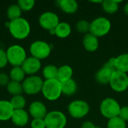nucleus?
Wrapping results in <instances>:
<instances>
[{
    "mask_svg": "<svg viewBox=\"0 0 128 128\" xmlns=\"http://www.w3.org/2000/svg\"><path fill=\"white\" fill-rule=\"evenodd\" d=\"M109 84L111 88L117 93L125 92L128 88V74L115 70L112 74Z\"/></svg>",
    "mask_w": 128,
    "mask_h": 128,
    "instance_id": "obj_10",
    "label": "nucleus"
},
{
    "mask_svg": "<svg viewBox=\"0 0 128 128\" xmlns=\"http://www.w3.org/2000/svg\"><path fill=\"white\" fill-rule=\"evenodd\" d=\"M31 128H46V124L44 119L33 118L30 124Z\"/></svg>",
    "mask_w": 128,
    "mask_h": 128,
    "instance_id": "obj_32",
    "label": "nucleus"
},
{
    "mask_svg": "<svg viewBox=\"0 0 128 128\" xmlns=\"http://www.w3.org/2000/svg\"><path fill=\"white\" fill-rule=\"evenodd\" d=\"M8 64L6 51L0 47V69L4 68Z\"/></svg>",
    "mask_w": 128,
    "mask_h": 128,
    "instance_id": "obj_33",
    "label": "nucleus"
},
{
    "mask_svg": "<svg viewBox=\"0 0 128 128\" xmlns=\"http://www.w3.org/2000/svg\"><path fill=\"white\" fill-rule=\"evenodd\" d=\"M121 106L118 102L112 98H106L104 99L100 105V112L101 115L109 119L118 117L121 110Z\"/></svg>",
    "mask_w": 128,
    "mask_h": 128,
    "instance_id": "obj_5",
    "label": "nucleus"
},
{
    "mask_svg": "<svg viewBox=\"0 0 128 128\" xmlns=\"http://www.w3.org/2000/svg\"><path fill=\"white\" fill-rule=\"evenodd\" d=\"M38 22L41 28L50 32L55 29L60 21L58 16L56 13L52 11H46L40 14Z\"/></svg>",
    "mask_w": 128,
    "mask_h": 128,
    "instance_id": "obj_11",
    "label": "nucleus"
},
{
    "mask_svg": "<svg viewBox=\"0 0 128 128\" xmlns=\"http://www.w3.org/2000/svg\"><path fill=\"white\" fill-rule=\"evenodd\" d=\"M10 102L14 110H22L26 105V100L22 94L13 96Z\"/></svg>",
    "mask_w": 128,
    "mask_h": 128,
    "instance_id": "obj_28",
    "label": "nucleus"
},
{
    "mask_svg": "<svg viewBox=\"0 0 128 128\" xmlns=\"http://www.w3.org/2000/svg\"><path fill=\"white\" fill-rule=\"evenodd\" d=\"M71 26L67 22H60L55 28V35L61 39L68 38L71 34Z\"/></svg>",
    "mask_w": 128,
    "mask_h": 128,
    "instance_id": "obj_19",
    "label": "nucleus"
},
{
    "mask_svg": "<svg viewBox=\"0 0 128 128\" xmlns=\"http://www.w3.org/2000/svg\"><path fill=\"white\" fill-rule=\"evenodd\" d=\"M82 45L86 51L90 52H95L99 47V39L92 34L88 33L82 38Z\"/></svg>",
    "mask_w": 128,
    "mask_h": 128,
    "instance_id": "obj_15",
    "label": "nucleus"
},
{
    "mask_svg": "<svg viewBox=\"0 0 128 128\" xmlns=\"http://www.w3.org/2000/svg\"><path fill=\"white\" fill-rule=\"evenodd\" d=\"M28 113L33 118L44 119L48 112L46 105L43 102L40 100H35L30 104Z\"/></svg>",
    "mask_w": 128,
    "mask_h": 128,
    "instance_id": "obj_13",
    "label": "nucleus"
},
{
    "mask_svg": "<svg viewBox=\"0 0 128 128\" xmlns=\"http://www.w3.org/2000/svg\"></svg>",
    "mask_w": 128,
    "mask_h": 128,
    "instance_id": "obj_40",
    "label": "nucleus"
},
{
    "mask_svg": "<svg viewBox=\"0 0 128 128\" xmlns=\"http://www.w3.org/2000/svg\"><path fill=\"white\" fill-rule=\"evenodd\" d=\"M60 9L67 14H75L79 8V4L75 0H59L57 2Z\"/></svg>",
    "mask_w": 128,
    "mask_h": 128,
    "instance_id": "obj_17",
    "label": "nucleus"
},
{
    "mask_svg": "<svg viewBox=\"0 0 128 128\" xmlns=\"http://www.w3.org/2000/svg\"><path fill=\"white\" fill-rule=\"evenodd\" d=\"M51 46L44 40H35L32 42L29 47L31 56L34 57L40 61L48 58L51 54Z\"/></svg>",
    "mask_w": 128,
    "mask_h": 128,
    "instance_id": "obj_7",
    "label": "nucleus"
},
{
    "mask_svg": "<svg viewBox=\"0 0 128 128\" xmlns=\"http://www.w3.org/2000/svg\"><path fill=\"white\" fill-rule=\"evenodd\" d=\"M114 70H112L107 68L102 67L95 74V80L100 85H107L110 83L111 76Z\"/></svg>",
    "mask_w": 128,
    "mask_h": 128,
    "instance_id": "obj_18",
    "label": "nucleus"
},
{
    "mask_svg": "<svg viewBox=\"0 0 128 128\" xmlns=\"http://www.w3.org/2000/svg\"><path fill=\"white\" fill-rule=\"evenodd\" d=\"M118 117L124 121L126 123L128 122V106H124L121 107V110Z\"/></svg>",
    "mask_w": 128,
    "mask_h": 128,
    "instance_id": "obj_34",
    "label": "nucleus"
},
{
    "mask_svg": "<svg viewBox=\"0 0 128 128\" xmlns=\"http://www.w3.org/2000/svg\"><path fill=\"white\" fill-rule=\"evenodd\" d=\"M10 120L17 127H25L29 122V113L24 109L14 110Z\"/></svg>",
    "mask_w": 128,
    "mask_h": 128,
    "instance_id": "obj_14",
    "label": "nucleus"
},
{
    "mask_svg": "<svg viewBox=\"0 0 128 128\" xmlns=\"http://www.w3.org/2000/svg\"><path fill=\"white\" fill-rule=\"evenodd\" d=\"M62 93L65 96H72L77 91V84L73 79L61 82Z\"/></svg>",
    "mask_w": 128,
    "mask_h": 128,
    "instance_id": "obj_21",
    "label": "nucleus"
},
{
    "mask_svg": "<svg viewBox=\"0 0 128 128\" xmlns=\"http://www.w3.org/2000/svg\"><path fill=\"white\" fill-rule=\"evenodd\" d=\"M76 29L82 34H88L90 31V22L86 20H80L76 24Z\"/></svg>",
    "mask_w": 128,
    "mask_h": 128,
    "instance_id": "obj_30",
    "label": "nucleus"
},
{
    "mask_svg": "<svg viewBox=\"0 0 128 128\" xmlns=\"http://www.w3.org/2000/svg\"><path fill=\"white\" fill-rule=\"evenodd\" d=\"M89 104L83 100H75L71 101L68 106V112L69 115L76 119H80L89 113Z\"/></svg>",
    "mask_w": 128,
    "mask_h": 128,
    "instance_id": "obj_6",
    "label": "nucleus"
},
{
    "mask_svg": "<svg viewBox=\"0 0 128 128\" xmlns=\"http://www.w3.org/2000/svg\"><path fill=\"white\" fill-rule=\"evenodd\" d=\"M104 67L105 68H107L112 70H116V67H115V57H112V58H110L104 65Z\"/></svg>",
    "mask_w": 128,
    "mask_h": 128,
    "instance_id": "obj_36",
    "label": "nucleus"
},
{
    "mask_svg": "<svg viewBox=\"0 0 128 128\" xmlns=\"http://www.w3.org/2000/svg\"><path fill=\"white\" fill-rule=\"evenodd\" d=\"M22 85L23 92L25 94L28 95H34L41 92L44 80L41 79V77L36 75L29 76L25 78L22 82Z\"/></svg>",
    "mask_w": 128,
    "mask_h": 128,
    "instance_id": "obj_8",
    "label": "nucleus"
},
{
    "mask_svg": "<svg viewBox=\"0 0 128 128\" xmlns=\"http://www.w3.org/2000/svg\"><path fill=\"white\" fill-rule=\"evenodd\" d=\"M121 2L122 1L117 0H104L101 4V7L106 14H114L118 10L119 3Z\"/></svg>",
    "mask_w": 128,
    "mask_h": 128,
    "instance_id": "obj_23",
    "label": "nucleus"
},
{
    "mask_svg": "<svg viewBox=\"0 0 128 128\" xmlns=\"http://www.w3.org/2000/svg\"><path fill=\"white\" fill-rule=\"evenodd\" d=\"M14 109L10 100H0V121L7 122L11 119Z\"/></svg>",
    "mask_w": 128,
    "mask_h": 128,
    "instance_id": "obj_16",
    "label": "nucleus"
},
{
    "mask_svg": "<svg viewBox=\"0 0 128 128\" xmlns=\"http://www.w3.org/2000/svg\"><path fill=\"white\" fill-rule=\"evenodd\" d=\"M25 75L26 74L22 67H13L9 72L10 80L18 82H23V80H25Z\"/></svg>",
    "mask_w": 128,
    "mask_h": 128,
    "instance_id": "obj_24",
    "label": "nucleus"
},
{
    "mask_svg": "<svg viewBox=\"0 0 128 128\" xmlns=\"http://www.w3.org/2000/svg\"><path fill=\"white\" fill-rule=\"evenodd\" d=\"M107 128H127V124L118 116L108 120Z\"/></svg>",
    "mask_w": 128,
    "mask_h": 128,
    "instance_id": "obj_29",
    "label": "nucleus"
},
{
    "mask_svg": "<svg viewBox=\"0 0 128 128\" xmlns=\"http://www.w3.org/2000/svg\"><path fill=\"white\" fill-rule=\"evenodd\" d=\"M73 74H74L73 68L68 64H64L58 68L57 80L60 82H62L72 79Z\"/></svg>",
    "mask_w": 128,
    "mask_h": 128,
    "instance_id": "obj_22",
    "label": "nucleus"
},
{
    "mask_svg": "<svg viewBox=\"0 0 128 128\" xmlns=\"http://www.w3.org/2000/svg\"><path fill=\"white\" fill-rule=\"evenodd\" d=\"M92 3H97V4H102L103 1H90Z\"/></svg>",
    "mask_w": 128,
    "mask_h": 128,
    "instance_id": "obj_39",
    "label": "nucleus"
},
{
    "mask_svg": "<svg viewBox=\"0 0 128 128\" xmlns=\"http://www.w3.org/2000/svg\"><path fill=\"white\" fill-rule=\"evenodd\" d=\"M6 88L8 92L13 96L22 94V93L23 92L22 82H18L10 80L8 85L6 86Z\"/></svg>",
    "mask_w": 128,
    "mask_h": 128,
    "instance_id": "obj_27",
    "label": "nucleus"
},
{
    "mask_svg": "<svg viewBox=\"0 0 128 128\" xmlns=\"http://www.w3.org/2000/svg\"><path fill=\"white\" fill-rule=\"evenodd\" d=\"M21 67L26 74L33 76L40 70L41 61L32 56L27 57Z\"/></svg>",
    "mask_w": 128,
    "mask_h": 128,
    "instance_id": "obj_12",
    "label": "nucleus"
},
{
    "mask_svg": "<svg viewBox=\"0 0 128 128\" xmlns=\"http://www.w3.org/2000/svg\"><path fill=\"white\" fill-rule=\"evenodd\" d=\"M46 128H64L67 125V117L61 111L48 112L44 118Z\"/></svg>",
    "mask_w": 128,
    "mask_h": 128,
    "instance_id": "obj_9",
    "label": "nucleus"
},
{
    "mask_svg": "<svg viewBox=\"0 0 128 128\" xmlns=\"http://www.w3.org/2000/svg\"><path fill=\"white\" fill-rule=\"evenodd\" d=\"M111 28L112 23L108 18L104 16H99L90 22L89 33L99 38L108 34L111 30Z\"/></svg>",
    "mask_w": 128,
    "mask_h": 128,
    "instance_id": "obj_2",
    "label": "nucleus"
},
{
    "mask_svg": "<svg viewBox=\"0 0 128 128\" xmlns=\"http://www.w3.org/2000/svg\"><path fill=\"white\" fill-rule=\"evenodd\" d=\"M16 4L22 11H29L34 8L35 2L34 0H19Z\"/></svg>",
    "mask_w": 128,
    "mask_h": 128,
    "instance_id": "obj_31",
    "label": "nucleus"
},
{
    "mask_svg": "<svg viewBox=\"0 0 128 128\" xmlns=\"http://www.w3.org/2000/svg\"><path fill=\"white\" fill-rule=\"evenodd\" d=\"M58 68L54 64H47L43 69V76L45 80H56L58 76Z\"/></svg>",
    "mask_w": 128,
    "mask_h": 128,
    "instance_id": "obj_25",
    "label": "nucleus"
},
{
    "mask_svg": "<svg viewBox=\"0 0 128 128\" xmlns=\"http://www.w3.org/2000/svg\"><path fill=\"white\" fill-rule=\"evenodd\" d=\"M22 10L17 4H12L8 7L7 10V16L9 21H12L22 17Z\"/></svg>",
    "mask_w": 128,
    "mask_h": 128,
    "instance_id": "obj_26",
    "label": "nucleus"
},
{
    "mask_svg": "<svg viewBox=\"0 0 128 128\" xmlns=\"http://www.w3.org/2000/svg\"><path fill=\"white\" fill-rule=\"evenodd\" d=\"M124 12L126 15H128V2H127L124 6Z\"/></svg>",
    "mask_w": 128,
    "mask_h": 128,
    "instance_id": "obj_38",
    "label": "nucleus"
},
{
    "mask_svg": "<svg viewBox=\"0 0 128 128\" xmlns=\"http://www.w3.org/2000/svg\"><path fill=\"white\" fill-rule=\"evenodd\" d=\"M116 70L122 73H128V53H122L115 57Z\"/></svg>",
    "mask_w": 128,
    "mask_h": 128,
    "instance_id": "obj_20",
    "label": "nucleus"
},
{
    "mask_svg": "<svg viewBox=\"0 0 128 128\" xmlns=\"http://www.w3.org/2000/svg\"><path fill=\"white\" fill-rule=\"evenodd\" d=\"M41 93L47 100H57L62 94L61 82L57 79L44 80Z\"/></svg>",
    "mask_w": 128,
    "mask_h": 128,
    "instance_id": "obj_3",
    "label": "nucleus"
},
{
    "mask_svg": "<svg viewBox=\"0 0 128 128\" xmlns=\"http://www.w3.org/2000/svg\"><path fill=\"white\" fill-rule=\"evenodd\" d=\"M8 62L13 67H21L26 59V52L25 49L18 44L10 46L6 50Z\"/></svg>",
    "mask_w": 128,
    "mask_h": 128,
    "instance_id": "obj_4",
    "label": "nucleus"
},
{
    "mask_svg": "<svg viewBox=\"0 0 128 128\" xmlns=\"http://www.w3.org/2000/svg\"><path fill=\"white\" fill-rule=\"evenodd\" d=\"M81 128H98V127L92 122L87 121L82 123Z\"/></svg>",
    "mask_w": 128,
    "mask_h": 128,
    "instance_id": "obj_37",
    "label": "nucleus"
},
{
    "mask_svg": "<svg viewBox=\"0 0 128 128\" xmlns=\"http://www.w3.org/2000/svg\"><path fill=\"white\" fill-rule=\"evenodd\" d=\"M10 79L9 74L4 73H0V86H7L10 82Z\"/></svg>",
    "mask_w": 128,
    "mask_h": 128,
    "instance_id": "obj_35",
    "label": "nucleus"
},
{
    "mask_svg": "<svg viewBox=\"0 0 128 128\" xmlns=\"http://www.w3.org/2000/svg\"><path fill=\"white\" fill-rule=\"evenodd\" d=\"M5 26L11 36L16 40H24L28 38L31 32V26L29 22L23 17L8 21Z\"/></svg>",
    "mask_w": 128,
    "mask_h": 128,
    "instance_id": "obj_1",
    "label": "nucleus"
}]
</instances>
